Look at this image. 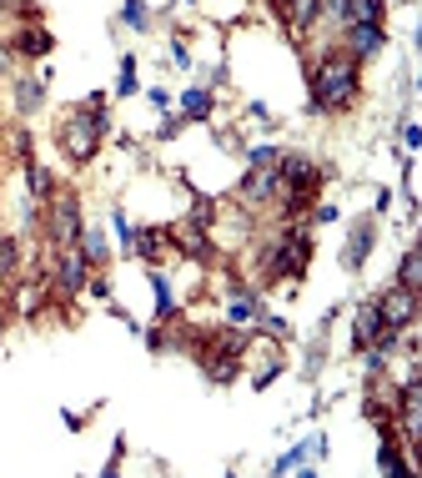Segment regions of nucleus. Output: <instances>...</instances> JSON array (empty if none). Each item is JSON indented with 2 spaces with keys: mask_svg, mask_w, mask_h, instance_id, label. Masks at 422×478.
I'll list each match as a JSON object with an SVG mask.
<instances>
[{
  "mask_svg": "<svg viewBox=\"0 0 422 478\" xmlns=\"http://www.w3.org/2000/svg\"><path fill=\"white\" fill-rule=\"evenodd\" d=\"M358 61L342 51H327L322 65L312 71V106L317 111H347L358 101Z\"/></svg>",
  "mask_w": 422,
  "mask_h": 478,
  "instance_id": "1",
  "label": "nucleus"
},
{
  "mask_svg": "<svg viewBox=\"0 0 422 478\" xmlns=\"http://www.w3.org/2000/svg\"><path fill=\"white\" fill-rule=\"evenodd\" d=\"M106 126H111V116H106V111L71 106V111L61 116V126H55V142H61V152L71 156L76 166H86L91 156L101 152V142H106Z\"/></svg>",
  "mask_w": 422,
  "mask_h": 478,
  "instance_id": "2",
  "label": "nucleus"
},
{
  "mask_svg": "<svg viewBox=\"0 0 422 478\" xmlns=\"http://www.w3.org/2000/svg\"><path fill=\"white\" fill-rule=\"evenodd\" d=\"M307 262H312V237H307L302 227H287L281 237L267 242V252H261V272H267L271 283H292V277H302Z\"/></svg>",
  "mask_w": 422,
  "mask_h": 478,
  "instance_id": "3",
  "label": "nucleus"
},
{
  "mask_svg": "<svg viewBox=\"0 0 422 478\" xmlns=\"http://www.w3.org/2000/svg\"><path fill=\"white\" fill-rule=\"evenodd\" d=\"M81 202L71 192H55L51 202H45V237H51V247H76L81 242Z\"/></svg>",
  "mask_w": 422,
  "mask_h": 478,
  "instance_id": "4",
  "label": "nucleus"
},
{
  "mask_svg": "<svg viewBox=\"0 0 422 478\" xmlns=\"http://www.w3.org/2000/svg\"><path fill=\"white\" fill-rule=\"evenodd\" d=\"M91 283V262L81 257V247H55L51 257V293L61 297H81Z\"/></svg>",
  "mask_w": 422,
  "mask_h": 478,
  "instance_id": "5",
  "label": "nucleus"
},
{
  "mask_svg": "<svg viewBox=\"0 0 422 478\" xmlns=\"http://www.w3.org/2000/svg\"><path fill=\"white\" fill-rule=\"evenodd\" d=\"M382 313V327H392V333H407L412 323H417V293H407V287H388L382 297H372Z\"/></svg>",
  "mask_w": 422,
  "mask_h": 478,
  "instance_id": "6",
  "label": "nucleus"
},
{
  "mask_svg": "<svg viewBox=\"0 0 422 478\" xmlns=\"http://www.w3.org/2000/svg\"><path fill=\"white\" fill-rule=\"evenodd\" d=\"M271 196H281L277 166H247V176H241V186H237V202H247V207H267Z\"/></svg>",
  "mask_w": 422,
  "mask_h": 478,
  "instance_id": "7",
  "label": "nucleus"
},
{
  "mask_svg": "<svg viewBox=\"0 0 422 478\" xmlns=\"http://www.w3.org/2000/svg\"><path fill=\"white\" fill-rule=\"evenodd\" d=\"M372 242H378V222H372V217L352 222V232H347V252H342V267L358 272L362 262L372 257Z\"/></svg>",
  "mask_w": 422,
  "mask_h": 478,
  "instance_id": "8",
  "label": "nucleus"
},
{
  "mask_svg": "<svg viewBox=\"0 0 422 478\" xmlns=\"http://www.w3.org/2000/svg\"><path fill=\"white\" fill-rule=\"evenodd\" d=\"M382 45H388V31H382V25H372V21H352L347 25V55H352V61L378 55Z\"/></svg>",
  "mask_w": 422,
  "mask_h": 478,
  "instance_id": "9",
  "label": "nucleus"
},
{
  "mask_svg": "<svg viewBox=\"0 0 422 478\" xmlns=\"http://www.w3.org/2000/svg\"><path fill=\"white\" fill-rule=\"evenodd\" d=\"M166 232H172V247L182 252V257L211 262V237H206V227H196V222H182V227H166Z\"/></svg>",
  "mask_w": 422,
  "mask_h": 478,
  "instance_id": "10",
  "label": "nucleus"
},
{
  "mask_svg": "<svg viewBox=\"0 0 422 478\" xmlns=\"http://www.w3.org/2000/svg\"><path fill=\"white\" fill-rule=\"evenodd\" d=\"M166 247H172V232H166V227H141V232H131V252H136L141 262H152V267L162 262Z\"/></svg>",
  "mask_w": 422,
  "mask_h": 478,
  "instance_id": "11",
  "label": "nucleus"
},
{
  "mask_svg": "<svg viewBox=\"0 0 422 478\" xmlns=\"http://www.w3.org/2000/svg\"><path fill=\"white\" fill-rule=\"evenodd\" d=\"M51 31H45V25H25V31H15V41H11V51L15 55H31V61H35V55H51Z\"/></svg>",
  "mask_w": 422,
  "mask_h": 478,
  "instance_id": "12",
  "label": "nucleus"
},
{
  "mask_svg": "<svg viewBox=\"0 0 422 478\" xmlns=\"http://www.w3.org/2000/svg\"><path fill=\"white\" fill-rule=\"evenodd\" d=\"M45 293H51V277H41V283H21V287H15V313L35 317L45 307Z\"/></svg>",
  "mask_w": 422,
  "mask_h": 478,
  "instance_id": "13",
  "label": "nucleus"
},
{
  "mask_svg": "<svg viewBox=\"0 0 422 478\" xmlns=\"http://www.w3.org/2000/svg\"><path fill=\"white\" fill-rule=\"evenodd\" d=\"M41 101H45V81L15 76V111H21V116H35V111H41Z\"/></svg>",
  "mask_w": 422,
  "mask_h": 478,
  "instance_id": "14",
  "label": "nucleus"
},
{
  "mask_svg": "<svg viewBox=\"0 0 422 478\" xmlns=\"http://www.w3.org/2000/svg\"><path fill=\"white\" fill-rule=\"evenodd\" d=\"M287 5V21L297 25V31H312L317 21H322V0H281Z\"/></svg>",
  "mask_w": 422,
  "mask_h": 478,
  "instance_id": "15",
  "label": "nucleus"
},
{
  "mask_svg": "<svg viewBox=\"0 0 422 478\" xmlns=\"http://www.w3.org/2000/svg\"><path fill=\"white\" fill-rule=\"evenodd\" d=\"M211 116V91L206 86H186L182 91V121H206Z\"/></svg>",
  "mask_w": 422,
  "mask_h": 478,
  "instance_id": "16",
  "label": "nucleus"
},
{
  "mask_svg": "<svg viewBox=\"0 0 422 478\" xmlns=\"http://www.w3.org/2000/svg\"><path fill=\"white\" fill-rule=\"evenodd\" d=\"M25 186H31V196L35 202H51L55 196V182H51V172H45L35 156H25Z\"/></svg>",
  "mask_w": 422,
  "mask_h": 478,
  "instance_id": "17",
  "label": "nucleus"
},
{
  "mask_svg": "<svg viewBox=\"0 0 422 478\" xmlns=\"http://www.w3.org/2000/svg\"><path fill=\"white\" fill-rule=\"evenodd\" d=\"M397 287H407V293H417V287H422V247H407V252H402Z\"/></svg>",
  "mask_w": 422,
  "mask_h": 478,
  "instance_id": "18",
  "label": "nucleus"
},
{
  "mask_svg": "<svg viewBox=\"0 0 422 478\" xmlns=\"http://www.w3.org/2000/svg\"><path fill=\"white\" fill-rule=\"evenodd\" d=\"M76 247H81V257H86V262H91V267H101V262H106V257H111L106 237H101V232H96V227H81V242H76Z\"/></svg>",
  "mask_w": 422,
  "mask_h": 478,
  "instance_id": "19",
  "label": "nucleus"
},
{
  "mask_svg": "<svg viewBox=\"0 0 422 478\" xmlns=\"http://www.w3.org/2000/svg\"><path fill=\"white\" fill-rule=\"evenodd\" d=\"M152 293H156V317L172 323L176 317V293H172V283H166V272H152Z\"/></svg>",
  "mask_w": 422,
  "mask_h": 478,
  "instance_id": "20",
  "label": "nucleus"
},
{
  "mask_svg": "<svg viewBox=\"0 0 422 478\" xmlns=\"http://www.w3.org/2000/svg\"><path fill=\"white\" fill-rule=\"evenodd\" d=\"M15 272H21V242L0 232V283H11Z\"/></svg>",
  "mask_w": 422,
  "mask_h": 478,
  "instance_id": "21",
  "label": "nucleus"
},
{
  "mask_svg": "<svg viewBox=\"0 0 422 478\" xmlns=\"http://www.w3.org/2000/svg\"><path fill=\"white\" fill-rule=\"evenodd\" d=\"M322 15H332V25H352L358 21V5H352V0H322Z\"/></svg>",
  "mask_w": 422,
  "mask_h": 478,
  "instance_id": "22",
  "label": "nucleus"
},
{
  "mask_svg": "<svg viewBox=\"0 0 422 478\" xmlns=\"http://www.w3.org/2000/svg\"><path fill=\"white\" fill-rule=\"evenodd\" d=\"M186 222H196V227H211V222H217V202H211V196H196L191 212H186Z\"/></svg>",
  "mask_w": 422,
  "mask_h": 478,
  "instance_id": "23",
  "label": "nucleus"
},
{
  "mask_svg": "<svg viewBox=\"0 0 422 478\" xmlns=\"http://www.w3.org/2000/svg\"><path fill=\"white\" fill-rule=\"evenodd\" d=\"M378 468L382 473H412V463L407 458H397V448H392V438L382 443V453H378Z\"/></svg>",
  "mask_w": 422,
  "mask_h": 478,
  "instance_id": "24",
  "label": "nucleus"
},
{
  "mask_svg": "<svg viewBox=\"0 0 422 478\" xmlns=\"http://www.w3.org/2000/svg\"><path fill=\"white\" fill-rule=\"evenodd\" d=\"M121 21H126L131 31H146V25H152V11H146L141 0H126V5H121Z\"/></svg>",
  "mask_w": 422,
  "mask_h": 478,
  "instance_id": "25",
  "label": "nucleus"
},
{
  "mask_svg": "<svg viewBox=\"0 0 422 478\" xmlns=\"http://www.w3.org/2000/svg\"><path fill=\"white\" fill-rule=\"evenodd\" d=\"M116 96H136V55H121V76H116Z\"/></svg>",
  "mask_w": 422,
  "mask_h": 478,
  "instance_id": "26",
  "label": "nucleus"
},
{
  "mask_svg": "<svg viewBox=\"0 0 422 478\" xmlns=\"http://www.w3.org/2000/svg\"><path fill=\"white\" fill-rule=\"evenodd\" d=\"M352 5H358V21L382 25V0H352Z\"/></svg>",
  "mask_w": 422,
  "mask_h": 478,
  "instance_id": "27",
  "label": "nucleus"
},
{
  "mask_svg": "<svg viewBox=\"0 0 422 478\" xmlns=\"http://www.w3.org/2000/svg\"><path fill=\"white\" fill-rule=\"evenodd\" d=\"M247 166H277V146H257V152H247Z\"/></svg>",
  "mask_w": 422,
  "mask_h": 478,
  "instance_id": "28",
  "label": "nucleus"
},
{
  "mask_svg": "<svg viewBox=\"0 0 422 478\" xmlns=\"http://www.w3.org/2000/svg\"><path fill=\"white\" fill-rule=\"evenodd\" d=\"M91 297H101V303H111V283H106V277H91Z\"/></svg>",
  "mask_w": 422,
  "mask_h": 478,
  "instance_id": "29",
  "label": "nucleus"
},
{
  "mask_svg": "<svg viewBox=\"0 0 422 478\" xmlns=\"http://www.w3.org/2000/svg\"><path fill=\"white\" fill-rule=\"evenodd\" d=\"M172 61H176V65H191V51H186V41H172Z\"/></svg>",
  "mask_w": 422,
  "mask_h": 478,
  "instance_id": "30",
  "label": "nucleus"
},
{
  "mask_svg": "<svg viewBox=\"0 0 422 478\" xmlns=\"http://www.w3.org/2000/svg\"><path fill=\"white\" fill-rule=\"evenodd\" d=\"M15 152L31 156V131H25V126H15Z\"/></svg>",
  "mask_w": 422,
  "mask_h": 478,
  "instance_id": "31",
  "label": "nucleus"
},
{
  "mask_svg": "<svg viewBox=\"0 0 422 478\" xmlns=\"http://www.w3.org/2000/svg\"><path fill=\"white\" fill-rule=\"evenodd\" d=\"M402 142H407V152H412V146H422V131L412 126V121H407V126H402Z\"/></svg>",
  "mask_w": 422,
  "mask_h": 478,
  "instance_id": "32",
  "label": "nucleus"
},
{
  "mask_svg": "<svg viewBox=\"0 0 422 478\" xmlns=\"http://www.w3.org/2000/svg\"><path fill=\"white\" fill-rule=\"evenodd\" d=\"M5 11H21V15H35V0H5Z\"/></svg>",
  "mask_w": 422,
  "mask_h": 478,
  "instance_id": "33",
  "label": "nucleus"
},
{
  "mask_svg": "<svg viewBox=\"0 0 422 478\" xmlns=\"http://www.w3.org/2000/svg\"><path fill=\"white\" fill-rule=\"evenodd\" d=\"M317 222H337V207H327V202H317V212H312Z\"/></svg>",
  "mask_w": 422,
  "mask_h": 478,
  "instance_id": "34",
  "label": "nucleus"
}]
</instances>
